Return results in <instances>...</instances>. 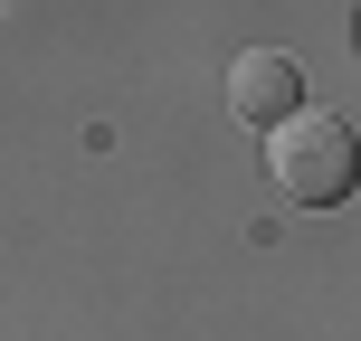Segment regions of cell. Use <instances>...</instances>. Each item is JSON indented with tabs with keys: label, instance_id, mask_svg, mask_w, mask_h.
Instances as JSON below:
<instances>
[{
	"label": "cell",
	"instance_id": "obj_1",
	"mask_svg": "<svg viewBox=\"0 0 361 341\" xmlns=\"http://www.w3.org/2000/svg\"><path fill=\"white\" fill-rule=\"evenodd\" d=\"M267 171H276V190H286V199H305V209H333V199H352V180H361V143H352V124H343V114L295 105L286 124L267 133Z\"/></svg>",
	"mask_w": 361,
	"mask_h": 341
},
{
	"label": "cell",
	"instance_id": "obj_2",
	"mask_svg": "<svg viewBox=\"0 0 361 341\" xmlns=\"http://www.w3.org/2000/svg\"><path fill=\"white\" fill-rule=\"evenodd\" d=\"M295 95H305V67H295L286 48H247V57L228 67V105L247 114V124H267V133L295 114Z\"/></svg>",
	"mask_w": 361,
	"mask_h": 341
}]
</instances>
